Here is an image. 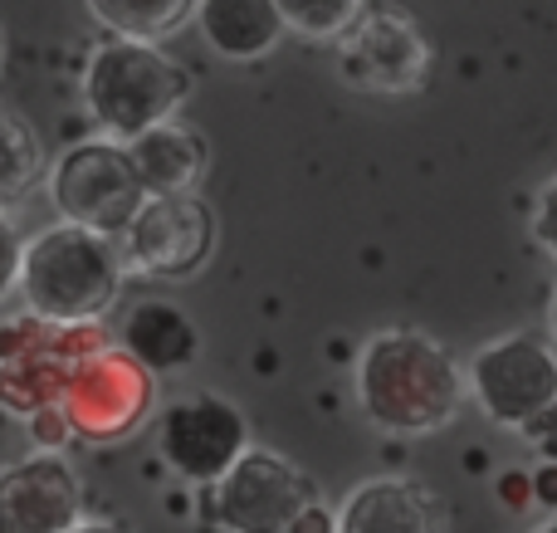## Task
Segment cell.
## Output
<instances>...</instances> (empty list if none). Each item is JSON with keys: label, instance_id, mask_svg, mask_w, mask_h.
Masks as SVG:
<instances>
[{"label": "cell", "instance_id": "5bb4252c", "mask_svg": "<svg viewBox=\"0 0 557 533\" xmlns=\"http://www.w3.org/2000/svg\"><path fill=\"white\" fill-rule=\"evenodd\" d=\"M123 147H127V157H133L137 176H143L147 196L196 191L201 176H206V166H211V147H206V137L196 133L191 123H176V117L147 127L143 137H133V142H123Z\"/></svg>", "mask_w": 557, "mask_h": 533}, {"label": "cell", "instance_id": "ac0fdd59", "mask_svg": "<svg viewBox=\"0 0 557 533\" xmlns=\"http://www.w3.org/2000/svg\"><path fill=\"white\" fill-rule=\"evenodd\" d=\"M274 5L284 15V29L318 39V45H337L362 20L367 0H274Z\"/></svg>", "mask_w": 557, "mask_h": 533}, {"label": "cell", "instance_id": "603a6c76", "mask_svg": "<svg viewBox=\"0 0 557 533\" xmlns=\"http://www.w3.org/2000/svg\"><path fill=\"white\" fill-rule=\"evenodd\" d=\"M533 495H539L543 505H557V466H543L539 475H533Z\"/></svg>", "mask_w": 557, "mask_h": 533}, {"label": "cell", "instance_id": "83f0119b", "mask_svg": "<svg viewBox=\"0 0 557 533\" xmlns=\"http://www.w3.org/2000/svg\"><path fill=\"white\" fill-rule=\"evenodd\" d=\"M0 59H5V35H0Z\"/></svg>", "mask_w": 557, "mask_h": 533}, {"label": "cell", "instance_id": "484cf974", "mask_svg": "<svg viewBox=\"0 0 557 533\" xmlns=\"http://www.w3.org/2000/svg\"><path fill=\"white\" fill-rule=\"evenodd\" d=\"M548 329H553V338H557V289H553V303H548Z\"/></svg>", "mask_w": 557, "mask_h": 533}, {"label": "cell", "instance_id": "4fadbf2b", "mask_svg": "<svg viewBox=\"0 0 557 533\" xmlns=\"http://www.w3.org/2000/svg\"><path fill=\"white\" fill-rule=\"evenodd\" d=\"M117 348L133 352L152 377H166V372H186L196 362V352H201V329H196L176 303L143 299L117 323Z\"/></svg>", "mask_w": 557, "mask_h": 533}, {"label": "cell", "instance_id": "e0dca14e", "mask_svg": "<svg viewBox=\"0 0 557 533\" xmlns=\"http://www.w3.org/2000/svg\"><path fill=\"white\" fill-rule=\"evenodd\" d=\"M94 20L123 39H166L196 15V0H88Z\"/></svg>", "mask_w": 557, "mask_h": 533}, {"label": "cell", "instance_id": "5b68a950", "mask_svg": "<svg viewBox=\"0 0 557 533\" xmlns=\"http://www.w3.org/2000/svg\"><path fill=\"white\" fill-rule=\"evenodd\" d=\"M152 372L123 348H103L98 343L94 352L74 362V372L64 377V392H59L54 407L64 411L69 431L94 446H108V441H127L147 417H152Z\"/></svg>", "mask_w": 557, "mask_h": 533}, {"label": "cell", "instance_id": "8992f818", "mask_svg": "<svg viewBox=\"0 0 557 533\" xmlns=\"http://www.w3.org/2000/svg\"><path fill=\"white\" fill-rule=\"evenodd\" d=\"M49 201H54V211L64 221L103 231V235H123L133 225V215L147 206V186L123 142L94 137V142L69 147L54 162Z\"/></svg>", "mask_w": 557, "mask_h": 533}, {"label": "cell", "instance_id": "7c38bea8", "mask_svg": "<svg viewBox=\"0 0 557 533\" xmlns=\"http://www.w3.org/2000/svg\"><path fill=\"white\" fill-rule=\"evenodd\" d=\"M337 533H450V515L431 485L406 475H382L357 485L343 499Z\"/></svg>", "mask_w": 557, "mask_h": 533}, {"label": "cell", "instance_id": "9c48e42d", "mask_svg": "<svg viewBox=\"0 0 557 533\" xmlns=\"http://www.w3.org/2000/svg\"><path fill=\"white\" fill-rule=\"evenodd\" d=\"M127 270L147 280H196L215 255V211L196 191L147 196L123 235Z\"/></svg>", "mask_w": 557, "mask_h": 533}, {"label": "cell", "instance_id": "4316f807", "mask_svg": "<svg viewBox=\"0 0 557 533\" xmlns=\"http://www.w3.org/2000/svg\"><path fill=\"white\" fill-rule=\"evenodd\" d=\"M533 533H557V515L548 519V524H543V529H533Z\"/></svg>", "mask_w": 557, "mask_h": 533}, {"label": "cell", "instance_id": "7402d4cb", "mask_svg": "<svg viewBox=\"0 0 557 533\" xmlns=\"http://www.w3.org/2000/svg\"><path fill=\"white\" fill-rule=\"evenodd\" d=\"M294 533H337V509H327L323 499H318V505L294 524Z\"/></svg>", "mask_w": 557, "mask_h": 533}, {"label": "cell", "instance_id": "6da1fadb", "mask_svg": "<svg viewBox=\"0 0 557 533\" xmlns=\"http://www.w3.org/2000/svg\"><path fill=\"white\" fill-rule=\"evenodd\" d=\"M470 377L421 329H382L357 352V407L382 436H435L465 407Z\"/></svg>", "mask_w": 557, "mask_h": 533}, {"label": "cell", "instance_id": "ffe728a7", "mask_svg": "<svg viewBox=\"0 0 557 533\" xmlns=\"http://www.w3.org/2000/svg\"><path fill=\"white\" fill-rule=\"evenodd\" d=\"M533 240L557 260V176L543 182L539 201H533Z\"/></svg>", "mask_w": 557, "mask_h": 533}, {"label": "cell", "instance_id": "ba28073f", "mask_svg": "<svg viewBox=\"0 0 557 533\" xmlns=\"http://www.w3.org/2000/svg\"><path fill=\"white\" fill-rule=\"evenodd\" d=\"M157 456L191 485H215L250 450V426L235 401L215 392H191L157 411Z\"/></svg>", "mask_w": 557, "mask_h": 533}, {"label": "cell", "instance_id": "8fae6325", "mask_svg": "<svg viewBox=\"0 0 557 533\" xmlns=\"http://www.w3.org/2000/svg\"><path fill=\"white\" fill-rule=\"evenodd\" d=\"M84 524V485L64 450H29L0 470V533H69Z\"/></svg>", "mask_w": 557, "mask_h": 533}, {"label": "cell", "instance_id": "9a60e30c", "mask_svg": "<svg viewBox=\"0 0 557 533\" xmlns=\"http://www.w3.org/2000/svg\"><path fill=\"white\" fill-rule=\"evenodd\" d=\"M196 29L231 64H255L284 39L274 0H196Z\"/></svg>", "mask_w": 557, "mask_h": 533}, {"label": "cell", "instance_id": "3957f363", "mask_svg": "<svg viewBox=\"0 0 557 533\" xmlns=\"http://www.w3.org/2000/svg\"><path fill=\"white\" fill-rule=\"evenodd\" d=\"M186 98H191V74L147 39L113 35L88 54L84 108L98 123V133L113 142H133L147 127L176 117Z\"/></svg>", "mask_w": 557, "mask_h": 533}, {"label": "cell", "instance_id": "2e32d148", "mask_svg": "<svg viewBox=\"0 0 557 533\" xmlns=\"http://www.w3.org/2000/svg\"><path fill=\"white\" fill-rule=\"evenodd\" d=\"M45 176V142L39 133L15 113L0 108V215H10Z\"/></svg>", "mask_w": 557, "mask_h": 533}, {"label": "cell", "instance_id": "d4e9b609", "mask_svg": "<svg viewBox=\"0 0 557 533\" xmlns=\"http://www.w3.org/2000/svg\"><path fill=\"white\" fill-rule=\"evenodd\" d=\"M69 533H133V529L117 524V519H84V524H74Z\"/></svg>", "mask_w": 557, "mask_h": 533}, {"label": "cell", "instance_id": "cb8c5ba5", "mask_svg": "<svg viewBox=\"0 0 557 533\" xmlns=\"http://www.w3.org/2000/svg\"><path fill=\"white\" fill-rule=\"evenodd\" d=\"M533 495V480L529 475H509L504 480V499H509V509H523V499Z\"/></svg>", "mask_w": 557, "mask_h": 533}, {"label": "cell", "instance_id": "52a82bcc", "mask_svg": "<svg viewBox=\"0 0 557 533\" xmlns=\"http://www.w3.org/2000/svg\"><path fill=\"white\" fill-rule=\"evenodd\" d=\"M318 485L288 456L250 446L211 485V515L225 533H294V524L318 505Z\"/></svg>", "mask_w": 557, "mask_h": 533}, {"label": "cell", "instance_id": "7a4b0ae2", "mask_svg": "<svg viewBox=\"0 0 557 533\" xmlns=\"http://www.w3.org/2000/svg\"><path fill=\"white\" fill-rule=\"evenodd\" d=\"M123 245L117 235L88 231V225L59 221L25 240L20 264V299L45 323H98L123 294Z\"/></svg>", "mask_w": 557, "mask_h": 533}, {"label": "cell", "instance_id": "277c9868", "mask_svg": "<svg viewBox=\"0 0 557 533\" xmlns=\"http://www.w3.org/2000/svg\"><path fill=\"white\" fill-rule=\"evenodd\" d=\"M470 392L504 431H533L557 411V348L539 333H504L470 362Z\"/></svg>", "mask_w": 557, "mask_h": 533}, {"label": "cell", "instance_id": "30bf717a", "mask_svg": "<svg viewBox=\"0 0 557 533\" xmlns=\"http://www.w3.org/2000/svg\"><path fill=\"white\" fill-rule=\"evenodd\" d=\"M337 74L362 94H416L431 78V45L401 10H362V20L337 39Z\"/></svg>", "mask_w": 557, "mask_h": 533}, {"label": "cell", "instance_id": "44dd1931", "mask_svg": "<svg viewBox=\"0 0 557 533\" xmlns=\"http://www.w3.org/2000/svg\"><path fill=\"white\" fill-rule=\"evenodd\" d=\"M29 436H35V450H59L64 446V436H74V431H69V421H64V411L59 407H39Z\"/></svg>", "mask_w": 557, "mask_h": 533}, {"label": "cell", "instance_id": "d6986e66", "mask_svg": "<svg viewBox=\"0 0 557 533\" xmlns=\"http://www.w3.org/2000/svg\"><path fill=\"white\" fill-rule=\"evenodd\" d=\"M20 264H25V240H20L15 221L0 215V303L20 289Z\"/></svg>", "mask_w": 557, "mask_h": 533}]
</instances>
